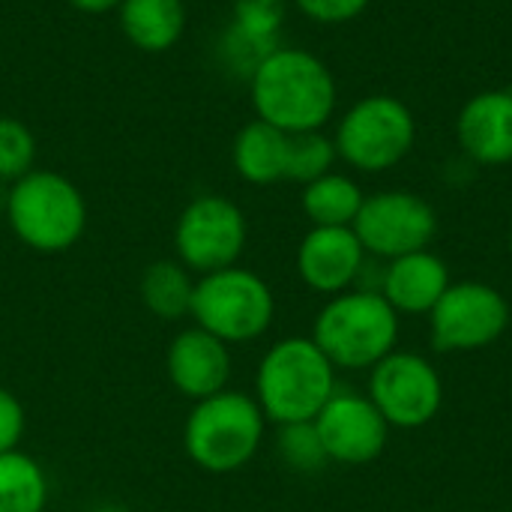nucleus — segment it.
<instances>
[{"mask_svg":"<svg viewBox=\"0 0 512 512\" xmlns=\"http://www.w3.org/2000/svg\"><path fill=\"white\" fill-rule=\"evenodd\" d=\"M27 432V411L21 405V399L0 387V453L18 450Z\"/></svg>","mask_w":512,"mask_h":512,"instance_id":"28","label":"nucleus"},{"mask_svg":"<svg viewBox=\"0 0 512 512\" xmlns=\"http://www.w3.org/2000/svg\"><path fill=\"white\" fill-rule=\"evenodd\" d=\"M507 297L486 282H453L429 312V339L441 354H471L495 345L510 327Z\"/></svg>","mask_w":512,"mask_h":512,"instance_id":"10","label":"nucleus"},{"mask_svg":"<svg viewBox=\"0 0 512 512\" xmlns=\"http://www.w3.org/2000/svg\"><path fill=\"white\" fill-rule=\"evenodd\" d=\"M72 9L87 12V15H105V12H117L120 0H66Z\"/></svg>","mask_w":512,"mask_h":512,"instance_id":"29","label":"nucleus"},{"mask_svg":"<svg viewBox=\"0 0 512 512\" xmlns=\"http://www.w3.org/2000/svg\"><path fill=\"white\" fill-rule=\"evenodd\" d=\"M165 372L171 387L189 399L201 402L222 390L231 381V345L201 330L198 324L183 327L165 351Z\"/></svg>","mask_w":512,"mask_h":512,"instance_id":"13","label":"nucleus"},{"mask_svg":"<svg viewBox=\"0 0 512 512\" xmlns=\"http://www.w3.org/2000/svg\"><path fill=\"white\" fill-rule=\"evenodd\" d=\"M339 153L330 135H324V129L318 132H300L288 138V168H285V180L291 183H312L324 174L333 171Z\"/></svg>","mask_w":512,"mask_h":512,"instance_id":"22","label":"nucleus"},{"mask_svg":"<svg viewBox=\"0 0 512 512\" xmlns=\"http://www.w3.org/2000/svg\"><path fill=\"white\" fill-rule=\"evenodd\" d=\"M363 198L366 195L354 177L330 171L303 186L300 207L312 228H351L363 207Z\"/></svg>","mask_w":512,"mask_h":512,"instance_id":"20","label":"nucleus"},{"mask_svg":"<svg viewBox=\"0 0 512 512\" xmlns=\"http://www.w3.org/2000/svg\"><path fill=\"white\" fill-rule=\"evenodd\" d=\"M282 21H285V0H234L231 24L252 36L279 42Z\"/></svg>","mask_w":512,"mask_h":512,"instance_id":"26","label":"nucleus"},{"mask_svg":"<svg viewBox=\"0 0 512 512\" xmlns=\"http://www.w3.org/2000/svg\"><path fill=\"white\" fill-rule=\"evenodd\" d=\"M309 21L318 24H348L360 18L372 0H291Z\"/></svg>","mask_w":512,"mask_h":512,"instance_id":"27","label":"nucleus"},{"mask_svg":"<svg viewBox=\"0 0 512 512\" xmlns=\"http://www.w3.org/2000/svg\"><path fill=\"white\" fill-rule=\"evenodd\" d=\"M315 429L333 465H372L390 438V426L366 393L336 390L333 399L315 417Z\"/></svg>","mask_w":512,"mask_h":512,"instance_id":"12","label":"nucleus"},{"mask_svg":"<svg viewBox=\"0 0 512 512\" xmlns=\"http://www.w3.org/2000/svg\"><path fill=\"white\" fill-rule=\"evenodd\" d=\"M249 99L258 120L288 135H300L330 123L339 90L330 66L318 54L279 45L249 75Z\"/></svg>","mask_w":512,"mask_h":512,"instance_id":"1","label":"nucleus"},{"mask_svg":"<svg viewBox=\"0 0 512 512\" xmlns=\"http://www.w3.org/2000/svg\"><path fill=\"white\" fill-rule=\"evenodd\" d=\"M267 417L252 393L222 390L210 399L192 402L183 423V450L204 474H237L261 450Z\"/></svg>","mask_w":512,"mask_h":512,"instance_id":"4","label":"nucleus"},{"mask_svg":"<svg viewBox=\"0 0 512 512\" xmlns=\"http://www.w3.org/2000/svg\"><path fill=\"white\" fill-rule=\"evenodd\" d=\"M189 318L225 345H246L273 327L276 297L264 276L234 264L198 276Z\"/></svg>","mask_w":512,"mask_h":512,"instance_id":"6","label":"nucleus"},{"mask_svg":"<svg viewBox=\"0 0 512 512\" xmlns=\"http://www.w3.org/2000/svg\"><path fill=\"white\" fill-rule=\"evenodd\" d=\"M48 495V474L30 453H0V512H48Z\"/></svg>","mask_w":512,"mask_h":512,"instance_id":"21","label":"nucleus"},{"mask_svg":"<svg viewBox=\"0 0 512 512\" xmlns=\"http://www.w3.org/2000/svg\"><path fill=\"white\" fill-rule=\"evenodd\" d=\"M366 258L354 228H309L297 246V276L309 291L336 297L357 285Z\"/></svg>","mask_w":512,"mask_h":512,"instance_id":"14","label":"nucleus"},{"mask_svg":"<svg viewBox=\"0 0 512 512\" xmlns=\"http://www.w3.org/2000/svg\"><path fill=\"white\" fill-rule=\"evenodd\" d=\"M279 45H282V42L261 39V36H252V33H246V30L228 24V27L222 30V36H219V60H222V66H225L231 75L249 81V75L258 69V63H261L270 51H276Z\"/></svg>","mask_w":512,"mask_h":512,"instance_id":"25","label":"nucleus"},{"mask_svg":"<svg viewBox=\"0 0 512 512\" xmlns=\"http://www.w3.org/2000/svg\"><path fill=\"white\" fill-rule=\"evenodd\" d=\"M402 315L378 291H342L327 297L312 324V342L336 372H369L396 351Z\"/></svg>","mask_w":512,"mask_h":512,"instance_id":"3","label":"nucleus"},{"mask_svg":"<svg viewBox=\"0 0 512 512\" xmlns=\"http://www.w3.org/2000/svg\"><path fill=\"white\" fill-rule=\"evenodd\" d=\"M93 512H129L126 507H114V504H108V507H99V510Z\"/></svg>","mask_w":512,"mask_h":512,"instance_id":"30","label":"nucleus"},{"mask_svg":"<svg viewBox=\"0 0 512 512\" xmlns=\"http://www.w3.org/2000/svg\"><path fill=\"white\" fill-rule=\"evenodd\" d=\"M456 141L474 165H510L512 90H483L471 96L456 117Z\"/></svg>","mask_w":512,"mask_h":512,"instance_id":"15","label":"nucleus"},{"mask_svg":"<svg viewBox=\"0 0 512 512\" xmlns=\"http://www.w3.org/2000/svg\"><path fill=\"white\" fill-rule=\"evenodd\" d=\"M417 141V120L411 108L387 93H372L354 102L336 123V153L345 165L363 174H384L396 168Z\"/></svg>","mask_w":512,"mask_h":512,"instance_id":"7","label":"nucleus"},{"mask_svg":"<svg viewBox=\"0 0 512 512\" xmlns=\"http://www.w3.org/2000/svg\"><path fill=\"white\" fill-rule=\"evenodd\" d=\"M6 222L18 243L39 255L69 252L87 228V201L60 171L33 168L6 192Z\"/></svg>","mask_w":512,"mask_h":512,"instance_id":"5","label":"nucleus"},{"mask_svg":"<svg viewBox=\"0 0 512 512\" xmlns=\"http://www.w3.org/2000/svg\"><path fill=\"white\" fill-rule=\"evenodd\" d=\"M510 252H512V228H510Z\"/></svg>","mask_w":512,"mask_h":512,"instance_id":"31","label":"nucleus"},{"mask_svg":"<svg viewBox=\"0 0 512 512\" xmlns=\"http://www.w3.org/2000/svg\"><path fill=\"white\" fill-rule=\"evenodd\" d=\"M249 222L240 204L225 195H198L192 198L174 225L177 261L195 276L216 273L240 264L246 252Z\"/></svg>","mask_w":512,"mask_h":512,"instance_id":"8","label":"nucleus"},{"mask_svg":"<svg viewBox=\"0 0 512 512\" xmlns=\"http://www.w3.org/2000/svg\"><path fill=\"white\" fill-rule=\"evenodd\" d=\"M195 282L198 276L189 267H183L177 258L174 261L162 258L144 267L141 282H138V297L153 318L180 321V318H189L192 312Z\"/></svg>","mask_w":512,"mask_h":512,"instance_id":"19","label":"nucleus"},{"mask_svg":"<svg viewBox=\"0 0 512 512\" xmlns=\"http://www.w3.org/2000/svg\"><path fill=\"white\" fill-rule=\"evenodd\" d=\"M450 285V267L432 249L384 261L381 297L399 315H429Z\"/></svg>","mask_w":512,"mask_h":512,"instance_id":"16","label":"nucleus"},{"mask_svg":"<svg viewBox=\"0 0 512 512\" xmlns=\"http://www.w3.org/2000/svg\"><path fill=\"white\" fill-rule=\"evenodd\" d=\"M336 375L312 336H288L264 351L252 396L273 426L309 423L339 390Z\"/></svg>","mask_w":512,"mask_h":512,"instance_id":"2","label":"nucleus"},{"mask_svg":"<svg viewBox=\"0 0 512 512\" xmlns=\"http://www.w3.org/2000/svg\"><path fill=\"white\" fill-rule=\"evenodd\" d=\"M351 228L369 258L393 261L432 246L438 237V213L426 198L414 192L384 189L363 198Z\"/></svg>","mask_w":512,"mask_h":512,"instance_id":"11","label":"nucleus"},{"mask_svg":"<svg viewBox=\"0 0 512 512\" xmlns=\"http://www.w3.org/2000/svg\"><path fill=\"white\" fill-rule=\"evenodd\" d=\"M117 21L129 45L144 54H162L174 48L186 30L183 0H120Z\"/></svg>","mask_w":512,"mask_h":512,"instance_id":"18","label":"nucleus"},{"mask_svg":"<svg viewBox=\"0 0 512 512\" xmlns=\"http://www.w3.org/2000/svg\"><path fill=\"white\" fill-rule=\"evenodd\" d=\"M36 165L33 132L9 114H0V183H15Z\"/></svg>","mask_w":512,"mask_h":512,"instance_id":"24","label":"nucleus"},{"mask_svg":"<svg viewBox=\"0 0 512 512\" xmlns=\"http://www.w3.org/2000/svg\"><path fill=\"white\" fill-rule=\"evenodd\" d=\"M276 453L282 465L294 474H318L330 465L327 450L321 444V435L315 429V420L309 423H288L276 426Z\"/></svg>","mask_w":512,"mask_h":512,"instance_id":"23","label":"nucleus"},{"mask_svg":"<svg viewBox=\"0 0 512 512\" xmlns=\"http://www.w3.org/2000/svg\"><path fill=\"white\" fill-rule=\"evenodd\" d=\"M366 396L390 429L414 432L429 426L444 408V381L417 351H393L369 369Z\"/></svg>","mask_w":512,"mask_h":512,"instance_id":"9","label":"nucleus"},{"mask_svg":"<svg viewBox=\"0 0 512 512\" xmlns=\"http://www.w3.org/2000/svg\"><path fill=\"white\" fill-rule=\"evenodd\" d=\"M288 132L264 123L249 120L231 144V165L240 180L252 186H273L285 180L288 168Z\"/></svg>","mask_w":512,"mask_h":512,"instance_id":"17","label":"nucleus"}]
</instances>
